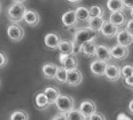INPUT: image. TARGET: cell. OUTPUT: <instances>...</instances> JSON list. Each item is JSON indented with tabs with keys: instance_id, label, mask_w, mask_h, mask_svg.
I'll use <instances>...</instances> for the list:
<instances>
[{
	"instance_id": "13",
	"label": "cell",
	"mask_w": 133,
	"mask_h": 120,
	"mask_svg": "<svg viewBox=\"0 0 133 120\" xmlns=\"http://www.w3.org/2000/svg\"><path fill=\"white\" fill-rule=\"evenodd\" d=\"M61 38L58 34L53 33V32H50L47 33L44 37V45L50 49H58L59 46L61 42Z\"/></svg>"
},
{
	"instance_id": "16",
	"label": "cell",
	"mask_w": 133,
	"mask_h": 120,
	"mask_svg": "<svg viewBox=\"0 0 133 120\" xmlns=\"http://www.w3.org/2000/svg\"><path fill=\"white\" fill-rule=\"evenodd\" d=\"M97 44H96L95 40H91V41L86 42L82 46L81 49V53H83L84 56L88 58H92L96 56V53H97Z\"/></svg>"
},
{
	"instance_id": "4",
	"label": "cell",
	"mask_w": 133,
	"mask_h": 120,
	"mask_svg": "<svg viewBox=\"0 0 133 120\" xmlns=\"http://www.w3.org/2000/svg\"><path fill=\"white\" fill-rule=\"evenodd\" d=\"M6 34L10 40L14 42H19L24 37V29L21 25L14 23L7 27Z\"/></svg>"
},
{
	"instance_id": "9",
	"label": "cell",
	"mask_w": 133,
	"mask_h": 120,
	"mask_svg": "<svg viewBox=\"0 0 133 120\" xmlns=\"http://www.w3.org/2000/svg\"><path fill=\"white\" fill-rule=\"evenodd\" d=\"M108 62L103 61L101 60L96 59L91 63L90 65V70L91 72L94 76L96 77H102L105 76V72H106V68L108 66Z\"/></svg>"
},
{
	"instance_id": "29",
	"label": "cell",
	"mask_w": 133,
	"mask_h": 120,
	"mask_svg": "<svg viewBox=\"0 0 133 120\" xmlns=\"http://www.w3.org/2000/svg\"><path fill=\"white\" fill-rule=\"evenodd\" d=\"M89 10L91 17H101L104 14V10L99 5H91Z\"/></svg>"
},
{
	"instance_id": "30",
	"label": "cell",
	"mask_w": 133,
	"mask_h": 120,
	"mask_svg": "<svg viewBox=\"0 0 133 120\" xmlns=\"http://www.w3.org/2000/svg\"><path fill=\"white\" fill-rule=\"evenodd\" d=\"M133 76V65L127 64L122 68V77L123 78Z\"/></svg>"
},
{
	"instance_id": "35",
	"label": "cell",
	"mask_w": 133,
	"mask_h": 120,
	"mask_svg": "<svg viewBox=\"0 0 133 120\" xmlns=\"http://www.w3.org/2000/svg\"><path fill=\"white\" fill-rule=\"evenodd\" d=\"M116 120H131V118L125 113H119L116 117Z\"/></svg>"
},
{
	"instance_id": "27",
	"label": "cell",
	"mask_w": 133,
	"mask_h": 120,
	"mask_svg": "<svg viewBox=\"0 0 133 120\" xmlns=\"http://www.w3.org/2000/svg\"><path fill=\"white\" fill-rule=\"evenodd\" d=\"M68 70H66L63 66L59 67L55 79H56L58 82L61 83V84H66V79H68Z\"/></svg>"
},
{
	"instance_id": "40",
	"label": "cell",
	"mask_w": 133,
	"mask_h": 120,
	"mask_svg": "<svg viewBox=\"0 0 133 120\" xmlns=\"http://www.w3.org/2000/svg\"><path fill=\"white\" fill-rule=\"evenodd\" d=\"M14 2H16V3H23L24 1H26V0H14Z\"/></svg>"
},
{
	"instance_id": "6",
	"label": "cell",
	"mask_w": 133,
	"mask_h": 120,
	"mask_svg": "<svg viewBox=\"0 0 133 120\" xmlns=\"http://www.w3.org/2000/svg\"><path fill=\"white\" fill-rule=\"evenodd\" d=\"M59 60L61 65L68 70L77 68V66H78V60L75 54L66 55L64 53H61L59 56Z\"/></svg>"
},
{
	"instance_id": "3",
	"label": "cell",
	"mask_w": 133,
	"mask_h": 120,
	"mask_svg": "<svg viewBox=\"0 0 133 120\" xmlns=\"http://www.w3.org/2000/svg\"><path fill=\"white\" fill-rule=\"evenodd\" d=\"M55 107L59 112L62 113H68L72 110L75 107V100L70 95L68 94H61L59 99L55 102Z\"/></svg>"
},
{
	"instance_id": "37",
	"label": "cell",
	"mask_w": 133,
	"mask_h": 120,
	"mask_svg": "<svg viewBox=\"0 0 133 120\" xmlns=\"http://www.w3.org/2000/svg\"><path fill=\"white\" fill-rule=\"evenodd\" d=\"M123 2L125 8H128V9L133 8V0H123Z\"/></svg>"
},
{
	"instance_id": "24",
	"label": "cell",
	"mask_w": 133,
	"mask_h": 120,
	"mask_svg": "<svg viewBox=\"0 0 133 120\" xmlns=\"http://www.w3.org/2000/svg\"><path fill=\"white\" fill-rule=\"evenodd\" d=\"M107 6L111 12H123L125 6L123 5V0H108Z\"/></svg>"
},
{
	"instance_id": "33",
	"label": "cell",
	"mask_w": 133,
	"mask_h": 120,
	"mask_svg": "<svg viewBox=\"0 0 133 120\" xmlns=\"http://www.w3.org/2000/svg\"><path fill=\"white\" fill-rule=\"evenodd\" d=\"M51 120H68V117H66V113L59 112L54 116V117L51 118Z\"/></svg>"
},
{
	"instance_id": "42",
	"label": "cell",
	"mask_w": 133,
	"mask_h": 120,
	"mask_svg": "<svg viewBox=\"0 0 133 120\" xmlns=\"http://www.w3.org/2000/svg\"><path fill=\"white\" fill-rule=\"evenodd\" d=\"M131 88H132V91H133V87H131Z\"/></svg>"
},
{
	"instance_id": "10",
	"label": "cell",
	"mask_w": 133,
	"mask_h": 120,
	"mask_svg": "<svg viewBox=\"0 0 133 120\" xmlns=\"http://www.w3.org/2000/svg\"><path fill=\"white\" fill-rule=\"evenodd\" d=\"M118 31H119V27H117L116 25H115L108 20L105 21L104 25H103V27L101 28L99 32L105 37L112 38L116 37Z\"/></svg>"
},
{
	"instance_id": "21",
	"label": "cell",
	"mask_w": 133,
	"mask_h": 120,
	"mask_svg": "<svg viewBox=\"0 0 133 120\" xmlns=\"http://www.w3.org/2000/svg\"><path fill=\"white\" fill-rule=\"evenodd\" d=\"M105 21L103 16L101 17H91L89 19V21H87L88 22V27L90 28L91 29L94 31H100L101 28L103 27L105 23Z\"/></svg>"
},
{
	"instance_id": "26",
	"label": "cell",
	"mask_w": 133,
	"mask_h": 120,
	"mask_svg": "<svg viewBox=\"0 0 133 120\" xmlns=\"http://www.w3.org/2000/svg\"><path fill=\"white\" fill-rule=\"evenodd\" d=\"M68 120H87V117L83 114L80 110L73 109L68 113H66Z\"/></svg>"
},
{
	"instance_id": "41",
	"label": "cell",
	"mask_w": 133,
	"mask_h": 120,
	"mask_svg": "<svg viewBox=\"0 0 133 120\" xmlns=\"http://www.w3.org/2000/svg\"><path fill=\"white\" fill-rule=\"evenodd\" d=\"M130 16H131V18L133 19V8L130 9Z\"/></svg>"
},
{
	"instance_id": "36",
	"label": "cell",
	"mask_w": 133,
	"mask_h": 120,
	"mask_svg": "<svg viewBox=\"0 0 133 120\" xmlns=\"http://www.w3.org/2000/svg\"><path fill=\"white\" fill-rule=\"evenodd\" d=\"M124 83H125L126 85L130 87H133V76L128 77V78H124Z\"/></svg>"
},
{
	"instance_id": "19",
	"label": "cell",
	"mask_w": 133,
	"mask_h": 120,
	"mask_svg": "<svg viewBox=\"0 0 133 120\" xmlns=\"http://www.w3.org/2000/svg\"><path fill=\"white\" fill-rule=\"evenodd\" d=\"M35 104L36 107L38 110H45L50 106V102L49 100L47 98V96L45 95V93L43 92V93H38L36 94L35 96Z\"/></svg>"
},
{
	"instance_id": "2",
	"label": "cell",
	"mask_w": 133,
	"mask_h": 120,
	"mask_svg": "<svg viewBox=\"0 0 133 120\" xmlns=\"http://www.w3.org/2000/svg\"><path fill=\"white\" fill-rule=\"evenodd\" d=\"M27 9L26 6L22 3H16L14 2L7 9V17L12 22H20L24 19V15Z\"/></svg>"
},
{
	"instance_id": "17",
	"label": "cell",
	"mask_w": 133,
	"mask_h": 120,
	"mask_svg": "<svg viewBox=\"0 0 133 120\" xmlns=\"http://www.w3.org/2000/svg\"><path fill=\"white\" fill-rule=\"evenodd\" d=\"M23 21H24L25 22L29 25V26L35 27L38 24V23H39L40 16L36 11L29 9V10L26 11Z\"/></svg>"
},
{
	"instance_id": "28",
	"label": "cell",
	"mask_w": 133,
	"mask_h": 120,
	"mask_svg": "<svg viewBox=\"0 0 133 120\" xmlns=\"http://www.w3.org/2000/svg\"><path fill=\"white\" fill-rule=\"evenodd\" d=\"M29 116L25 110H16L12 113L10 120H29Z\"/></svg>"
},
{
	"instance_id": "32",
	"label": "cell",
	"mask_w": 133,
	"mask_h": 120,
	"mask_svg": "<svg viewBox=\"0 0 133 120\" xmlns=\"http://www.w3.org/2000/svg\"><path fill=\"white\" fill-rule=\"evenodd\" d=\"M88 120H106V117L100 112H95L90 117H88Z\"/></svg>"
},
{
	"instance_id": "31",
	"label": "cell",
	"mask_w": 133,
	"mask_h": 120,
	"mask_svg": "<svg viewBox=\"0 0 133 120\" xmlns=\"http://www.w3.org/2000/svg\"><path fill=\"white\" fill-rule=\"evenodd\" d=\"M7 62H8L7 55H6L4 52H1L0 53V67H1V68L5 67Z\"/></svg>"
},
{
	"instance_id": "5",
	"label": "cell",
	"mask_w": 133,
	"mask_h": 120,
	"mask_svg": "<svg viewBox=\"0 0 133 120\" xmlns=\"http://www.w3.org/2000/svg\"><path fill=\"white\" fill-rule=\"evenodd\" d=\"M105 77L111 82H115V81L119 80L122 77V68L114 63L108 64L106 72H105Z\"/></svg>"
},
{
	"instance_id": "20",
	"label": "cell",
	"mask_w": 133,
	"mask_h": 120,
	"mask_svg": "<svg viewBox=\"0 0 133 120\" xmlns=\"http://www.w3.org/2000/svg\"><path fill=\"white\" fill-rule=\"evenodd\" d=\"M44 93H45V95L47 96L49 100L51 105L55 104L56 100L59 99V97L61 96V93H59V89L55 86H48L44 89Z\"/></svg>"
},
{
	"instance_id": "22",
	"label": "cell",
	"mask_w": 133,
	"mask_h": 120,
	"mask_svg": "<svg viewBox=\"0 0 133 120\" xmlns=\"http://www.w3.org/2000/svg\"><path fill=\"white\" fill-rule=\"evenodd\" d=\"M109 21L115 25H116L117 27H122L125 24L126 21V16L124 15L123 12H111V14L109 15Z\"/></svg>"
},
{
	"instance_id": "23",
	"label": "cell",
	"mask_w": 133,
	"mask_h": 120,
	"mask_svg": "<svg viewBox=\"0 0 133 120\" xmlns=\"http://www.w3.org/2000/svg\"><path fill=\"white\" fill-rule=\"evenodd\" d=\"M58 49L61 53L66 55L74 54V42L70 40H61Z\"/></svg>"
},
{
	"instance_id": "12",
	"label": "cell",
	"mask_w": 133,
	"mask_h": 120,
	"mask_svg": "<svg viewBox=\"0 0 133 120\" xmlns=\"http://www.w3.org/2000/svg\"><path fill=\"white\" fill-rule=\"evenodd\" d=\"M117 44L123 46H130L133 42V36L126 29H121L118 31L116 35Z\"/></svg>"
},
{
	"instance_id": "15",
	"label": "cell",
	"mask_w": 133,
	"mask_h": 120,
	"mask_svg": "<svg viewBox=\"0 0 133 120\" xmlns=\"http://www.w3.org/2000/svg\"><path fill=\"white\" fill-rule=\"evenodd\" d=\"M96 57H97V59L106 61V62L110 61L113 59L112 54H111V48H109L105 45H98L97 47Z\"/></svg>"
},
{
	"instance_id": "1",
	"label": "cell",
	"mask_w": 133,
	"mask_h": 120,
	"mask_svg": "<svg viewBox=\"0 0 133 120\" xmlns=\"http://www.w3.org/2000/svg\"><path fill=\"white\" fill-rule=\"evenodd\" d=\"M97 37L96 31L92 30L90 28H83L76 30L73 37V42H74V54L81 53L82 46L86 42L95 40Z\"/></svg>"
},
{
	"instance_id": "11",
	"label": "cell",
	"mask_w": 133,
	"mask_h": 120,
	"mask_svg": "<svg viewBox=\"0 0 133 120\" xmlns=\"http://www.w3.org/2000/svg\"><path fill=\"white\" fill-rule=\"evenodd\" d=\"M111 54H112L113 59L117 60V61H123L128 57L129 49L127 46L117 44L111 48Z\"/></svg>"
},
{
	"instance_id": "8",
	"label": "cell",
	"mask_w": 133,
	"mask_h": 120,
	"mask_svg": "<svg viewBox=\"0 0 133 120\" xmlns=\"http://www.w3.org/2000/svg\"><path fill=\"white\" fill-rule=\"evenodd\" d=\"M61 21L62 24L66 28H73L76 26L79 21L77 19L76 10H69L64 12L61 17Z\"/></svg>"
},
{
	"instance_id": "7",
	"label": "cell",
	"mask_w": 133,
	"mask_h": 120,
	"mask_svg": "<svg viewBox=\"0 0 133 120\" xmlns=\"http://www.w3.org/2000/svg\"><path fill=\"white\" fill-rule=\"evenodd\" d=\"M83 73L77 68L68 70L66 85L69 86H77L83 82Z\"/></svg>"
},
{
	"instance_id": "38",
	"label": "cell",
	"mask_w": 133,
	"mask_h": 120,
	"mask_svg": "<svg viewBox=\"0 0 133 120\" xmlns=\"http://www.w3.org/2000/svg\"><path fill=\"white\" fill-rule=\"evenodd\" d=\"M128 109H129V111H130V114L133 115V100H131L129 103V106H128Z\"/></svg>"
},
{
	"instance_id": "25",
	"label": "cell",
	"mask_w": 133,
	"mask_h": 120,
	"mask_svg": "<svg viewBox=\"0 0 133 120\" xmlns=\"http://www.w3.org/2000/svg\"><path fill=\"white\" fill-rule=\"evenodd\" d=\"M76 16L79 21H88L89 19L91 18V14H90V10L87 7L84 6H79L76 9Z\"/></svg>"
},
{
	"instance_id": "39",
	"label": "cell",
	"mask_w": 133,
	"mask_h": 120,
	"mask_svg": "<svg viewBox=\"0 0 133 120\" xmlns=\"http://www.w3.org/2000/svg\"><path fill=\"white\" fill-rule=\"evenodd\" d=\"M66 1L69 2L70 4H74V5H75V4H78L79 2L82 1V0H66Z\"/></svg>"
},
{
	"instance_id": "14",
	"label": "cell",
	"mask_w": 133,
	"mask_h": 120,
	"mask_svg": "<svg viewBox=\"0 0 133 120\" xmlns=\"http://www.w3.org/2000/svg\"><path fill=\"white\" fill-rule=\"evenodd\" d=\"M79 110L82 111L83 114L88 118L92 114L97 112V106H96L94 102H92L91 100H83L82 103L80 104Z\"/></svg>"
},
{
	"instance_id": "34",
	"label": "cell",
	"mask_w": 133,
	"mask_h": 120,
	"mask_svg": "<svg viewBox=\"0 0 133 120\" xmlns=\"http://www.w3.org/2000/svg\"><path fill=\"white\" fill-rule=\"evenodd\" d=\"M125 29H127V30L133 36V19L128 21V22L126 23V28H125Z\"/></svg>"
},
{
	"instance_id": "18",
	"label": "cell",
	"mask_w": 133,
	"mask_h": 120,
	"mask_svg": "<svg viewBox=\"0 0 133 120\" xmlns=\"http://www.w3.org/2000/svg\"><path fill=\"white\" fill-rule=\"evenodd\" d=\"M59 67L54 63H45L42 67V73L44 78L48 79H54Z\"/></svg>"
}]
</instances>
